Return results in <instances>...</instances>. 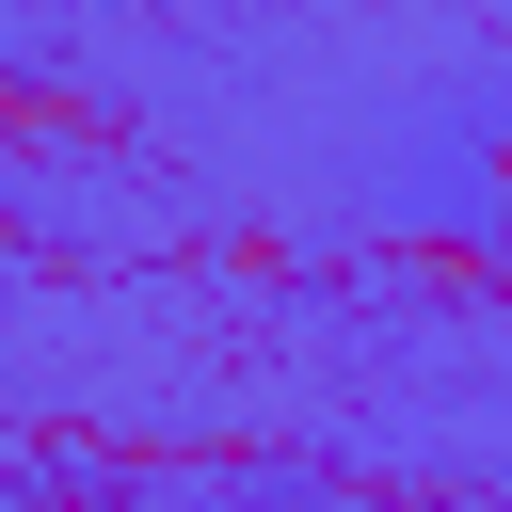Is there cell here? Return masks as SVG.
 I'll return each instance as SVG.
<instances>
[{"instance_id": "cell-2", "label": "cell", "mask_w": 512, "mask_h": 512, "mask_svg": "<svg viewBox=\"0 0 512 512\" xmlns=\"http://www.w3.org/2000/svg\"><path fill=\"white\" fill-rule=\"evenodd\" d=\"M496 208H512V144H496Z\"/></svg>"}, {"instance_id": "cell-3", "label": "cell", "mask_w": 512, "mask_h": 512, "mask_svg": "<svg viewBox=\"0 0 512 512\" xmlns=\"http://www.w3.org/2000/svg\"><path fill=\"white\" fill-rule=\"evenodd\" d=\"M496 288H512V256H496Z\"/></svg>"}, {"instance_id": "cell-1", "label": "cell", "mask_w": 512, "mask_h": 512, "mask_svg": "<svg viewBox=\"0 0 512 512\" xmlns=\"http://www.w3.org/2000/svg\"><path fill=\"white\" fill-rule=\"evenodd\" d=\"M32 512H112V496H32Z\"/></svg>"}]
</instances>
